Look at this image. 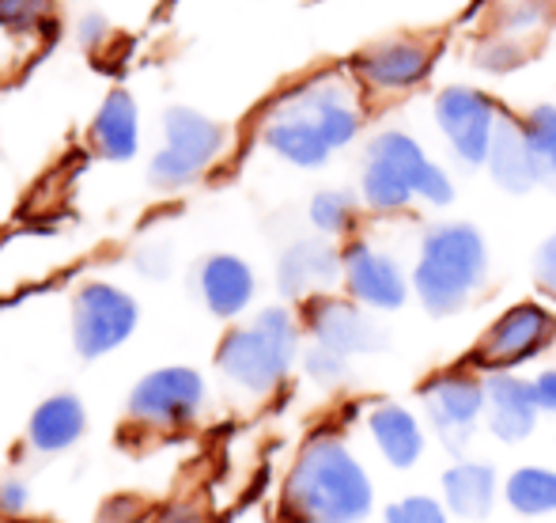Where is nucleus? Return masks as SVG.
Returning <instances> with one entry per match:
<instances>
[{
  "label": "nucleus",
  "mask_w": 556,
  "mask_h": 523,
  "mask_svg": "<svg viewBox=\"0 0 556 523\" xmlns=\"http://www.w3.org/2000/svg\"><path fill=\"white\" fill-rule=\"evenodd\" d=\"M375 509V482L356 451L333 433H315L285 478L280 512L288 523H364Z\"/></svg>",
  "instance_id": "nucleus-1"
},
{
  "label": "nucleus",
  "mask_w": 556,
  "mask_h": 523,
  "mask_svg": "<svg viewBox=\"0 0 556 523\" xmlns=\"http://www.w3.org/2000/svg\"><path fill=\"white\" fill-rule=\"evenodd\" d=\"M489 277V251L473 224L443 221L432 224L420 239V254L413 265V292L428 315L462 311Z\"/></svg>",
  "instance_id": "nucleus-2"
},
{
  "label": "nucleus",
  "mask_w": 556,
  "mask_h": 523,
  "mask_svg": "<svg viewBox=\"0 0 556 523\" xmlns=\"http://www.w3.org/2000/svg\"><path fill=\"white\" fill-rule=\"evenodd\" d=\"M300 357V323L288 308H265L254 323L235 326L216 349V369L250 395H273Z\"/></svg>",
  "instance_id": "nucleus-3"
},
{
  "label": "nucleus",
  "mask_w": 556,
  "mask_h": 523,
  "mask_svg": "<svg viewBox=\"0 0 556 523\" xmlns=\"http://www.w3.org/2000/svg\"><path fill=\"white\" fill-rule=\"evenodd\" d=\"M553 341H556V315L545 303L522 300L511 303L500 319H492L489 331L477 338L469 364L481 369L484 376H492V372H515L534 361V357H542Z\"/></svg>",
  "instance_id": "nucleus-4"
},
{
  "label": "nucleus",
  "mask_w": 556,
  "mask_h": 523,
  "mask_svg": "<svg viewBox=\"0 0 556 523\" xmlns=\"http://www.w3.org/2000/svg\"><path fill=\"white\" fill-rule=\"evenodd\" d=\"M420 410L435 440L462 456L484 421V379L469 369H446L420 384Z\"/></svg>",
  "instance_id": "nucleus-5"
},
{
  "label": "nucleus",
  "mask_w": 556,
  "mask_h": 523,
  "mask_svg": "<svg viewBox=\"0 0 556 523\" xmlns=\"http://www.w3.org/2000/svg\"><path fill=\"white\" fill-rule=\"evenodd\" d=\"M208 387L201 372L186 369V364H170V369H155L129 391L125 413L132 425L144 428H186L198 421L205 410Z\"/></svg>",
  "instance_id": "nucleus-6"
},
{
  "label": "nucleus",
  "mask_w": 556,
  "mask_h": 523,
  "mask_svg": "<svg viewBox=\"0 0 556 523\" xmlns=\"http://www.w3.org/2000/svg\"><path fill=\"white\" fill-rule=\"evenodd\" d=\"M163 133H167V145L152 160V183L163 186V190L193 183L224 148V129L205 114L190 111V107L167 111Z\"/></svg>",
  "instance_id": "nucleus-7"
},
{
  "label": "nucleus",
  "mask_w": 556,
  "mask_h": 523,
  "mask_svg": "<svg viewBox=\"0 0 556 523\" xmlns=\"http://www.w3.org/2000/svg\"><path fill=\"white\" fill-rule=\"evenodd\" d=\"M137 326V303L129 292L103 281H91L76 292L73 300V346L84 361L114 353L117 346H125Z\"/></svg>",
  "instance_id": "nucleus-8"
},
{
  "label": "nucleus",
  "mask_w": 556,
  "mask_h": 523,
  "mask_svg": "<svg viewBox=\"0 0 556 523\" xmlns=\"http://www.w3.org/2000/svg\"><path fill=\"white\" fill-rule=\"evenodd\" d=\"M435 122L462 163L481 167L489 160L492 137L500 126L496 103L489 96H481L477 88H446L435 99Z\"/></svg>",
  "instance_id": "nucleus-9"
},
{
  "label": "nucleus",
  "mask_w": 556,
  "mask_h": 523,
  "mask_svg": "<svg viewBox=\"0 0 556 523\" xmlns=\"http://www.w3.org/2000/svg\"><path fill=\"white\" fill-rule=\"evenodd\" d=\"M315 346L333 349L341 357H367L387 349V334L382 326L367 315V308H359L356 300H337V296H315L303 311Z\"/></svg>",
  "instance_id": "nucleus-10"
},
{
  "label": "nucleus",
  "mask_w": 556,
  "mask_h": 523,
  "mask_svg": "<svg viewBox=\"0 0 556 523\" xmlns=\"http://www.w3.org/2000/svg\"><path fill=\"white\" fill-rule=\"evenodd\" d=\"M542 406L534 395V379L519 372H492L484 376V428L500 444H522L534 436Z\"/></svg>",
  "instance_id": "nucleus-11"
},
{
  "label": "nucleus",
  "mask_w": 556,
  "mask_h": 523,
  "mask_svg": "<svg viewBox=\"0 0 556 523\" xmlns=\"http://www.w3.org/2000/svg\"><path fill=\"white\" fill-rule=\"evenodd\" d=\"M344 259V285L352 300L367 311H397L409 296V277L390 254L375 251L371 244H352Z\"/></svg>",
  "instance_id": "nucleus-12"
},
{
  "label": "nucleus",
  "mask_w": 556,
  "mask_h": 523,
  "mask_svg": "<svg viewBox=\"0 0 556 523\" xmlns=\"http://www.w3.org/2000/svg\"><path fill=\"white\" fill-rule=\"evenodd\" d=\"M367 160L387 163L394 175H402L405 183L413 186V194H417L420 201H428V206H451L454 201V186H451V178H446V171L440 163L428 160L425 148H420L417 137H409V133H402V129L379 133V137L371 140V148H367Z\"/></svg>",
  "instance_id": "nucleus-13"
},
{
  "label": "nucleus",
  "mask_w": 556,
  "mask_h": 523,
  "mask_svg": "<svg viewBox=\"0 0 556 523\" xmlns=\"http://www.w3.org/2000/svg\"><path fill=\"white\" fill-rule=\"evenodd\" d=\"M280 111H292L300 119L315 122L318 133L330 140V148H344L349 140H356L359 133V111L352 107L349 91L333 80H315L307 88L292 91V96L280 103Z\"/></svg>",
  "instance_id": "nucleus-14"
},
{
  "label": "nucleus",
  "mask_w": 556,
  "mask_h": 523,
  "mask_svg": "<svg viewBox=\"0 0 556 523\" xmlns=\"http://www.w3.org/2000/svg\"><path fill=\"white\" fill-rule=\"evenodd\" d=\"M443 505L454 520H489L496 501L504 497V486H500V474L492 463H481V459H458L443 471Z\"/></svg>",
  "instance_id": "nucleus-15"
},
{
  "label": "nucleus",
  "mask_w": 556,
  "mask_h": 523,
  "mask_svg": "<svg viewBox=\"0 0 556 523\" xmlns=\"http://www.w3.org/2000/svg\"><path fill=\"white\" fill-rule=\"evenodd\" d=\"M367 433H371L379 456L387 459L394 471H413L425 459L428 436L425 421L402 402H379L367 413Z\"/></svg>",
  "instance_id": "nucleus-16"
},
{
  "label": "nucleus",
  "mask_w": 556,
  "mask_h": 523,
  "mask_svg": "<svg viewBox=\"0 0 556 523\" xmlns=\"http://www.w3.org/2000/svg\"><path fill=\"white\" fill-rule=\"evenodd\" d=\"M484 167H489L492 183L507 194H527V190H534L538 183H545L542 160H538L527 129H522L519 122H507V119H500Z\"/></svg>",
  "instance_id": "nucleus-17"
},
{
  "label": "nucleus",
  "mask_w": 556,
  "mask_h": 523,
  "mask_svg": "<svg viewBox=\"0 0 556 523\" xmlns=\"http://www.w3.org/2000/svg\"><path fill=\"white\" fill-rule=\"evenodd\" d=\"M341 273H344V259L330 244H323V239H303V244H292L280 254L277 285L288 300H303V296L315 300V296L323 292V288H330Z\"/></svg>",
  "instance_id": "nucleus-18"
},
{
  "label": "nucleus",
  "mask_w": 556,
  "mask_h": 523,
  "mask_svg": "<svg viewBox=\"0 0 556 523\" xmlns=\"http://www.w3.org/2000/svg\"><path fill=\"white\" fill-rule=\"evenodd\" d=\"M428 69H432V53L420 42H409V38L382 42L356 58V73L364 76L371 88H382V91L413 88V84L425 80Z\"/></svg>",
  "instance_id": "nucleus-19"
},
{
  "label": "nucleus",
  "mask_w": 556,
  "mask_h": 523,
  "mask_svg": "<svg viewBox=\"0 0 556 523\" xmlns=\"http://www.w3.org/2000/svg\"><path fill=\"white\" fill-rule=\"evenodd\" d=\"M84 433H88V410L76 395H50L35 406L27 421V444L42 456L68 451Z\"/></svg>",
  "instance_id": "nucleus-20"
},
{
  "label": "nucleus",
  "mask_w": 556,
  "mask_h": 523,
  "mask_svg": "<svg viewBox=\"0 0 556 523\" xmlns=\"http://www.w3.org/2000/svg\"><path fill=\"white\" fill-rule=\"evenodd\" d=\"M201 296H205V308L213 315H242L254 300V270L235 254H213L201 265Z\"/></svg>",
  "instance_id": "nucleus-21"
},
{
  "label": "nucleus",
  "mask_w": 556,
  "mask_h": 523,
  "mask_svg": "<svg viewBox=\"0 0 556 523\" xmlns=\"http://www.w3.org/2000/svg\"><path fill=\"white\" fill-rule=\"evenodd\" d=\"M262 137L280 160L295 163V167H323L333 152L330 140L318 133L315 122L300 119V114H292V111H280V107L269 119V126H265Z\"/></svg>",
  "instance_id": "nucleus-22"
},
{
  "label": "nucleus",
  "mask_w": 556,
  "mask_h": 523,
  "mask_svg": "<svg viewBox=\"0 0 556 523\" xmlns=\"http://www.w3.org/2000/svg\"><path fill=\"white\" fill-rule=\"evenodd\" d=\"M91 145L106 160H129L137 152V103L129 99V91H111L103 99L91 126Z\"/></svg>",
  "instance_id": "nucleus-23"
},
{
  "label": "nucleus",
  "mask_w": 556,
  "mask_h": 523,
  "mask_svg": "<svg viewBox=\"0 0 556 523\" xmlns=\"http://www.w3.org/2000/svg\"><path fill=\"white\" fill-rule=\"evenodd\" d=\"M504 501L515 516H553L556 512V471L549 466H519L507 474Z\"/></svg>",
  "instance_id": "nucleus-24"
},
{
  "label": "nucleus",
  "mask_w": 556,
  "mask_h": 523,
  "mask_svg": "<svg viewBox=\"0 0 556 523\" xmlns=\"http://www.w3.org/2000/svg\"><path fill=\"white\" fill-rule=\"evenodd\" d=\"M311 221L326 236H349L356 224V198L349 190H323L311 201Z\"/></svg>",
  "instance_id": "nucleus-25"
},
{
  "label": "nucleus",
  "mask_w": 556,
  "mask_h": 523,
  "mask_svg": "<svg viewBox=\"0 0 556 523\" xmlns=\"http://www.w3.org/2000/svg\"><path fill=\"white\" fill-rule=\"evenodd\" d=\"M522 129H527L530 145L542 160L545 178H556V107H534Z\"/></svg>",
  "instance_id": "nucleus-26"
},
{
  "label": "nucleus",
  "mask_w": 556,
  "mask_h": 523,
  "mask_svg": "<svg viewBox=\"0 0 556 523\" xmlns=\"http://www.w3.org/2000/svg\"><path fill=\"white\" fill-rule=\"evenodd\" d=\"M382 523H451V512H446V505L435 501V497L409 494V497H397V501L387 505Z\"/></svg>",
  "instance_id": "nucleus-27"
},
{
  "label": "nucleus",
  "mask_w": 556,
  "mask_h": 523,
  "mask_svg": "<svg viewBox=\"0 0 556 523\" xmlns=\"http://www.w3.org/2000/svg\"><path fill=\"white\" fill-rule=\"evenodd\" d=\"M303 372L307 379H315L318 387H341L349 379V357L333 353V349H323V346H311L303 353Z\"/></svg>",
  "instance_id": "nucleus-28"
},
{
  "label": "nucleus",
  "mask_w": 556,
  "mask_h": 523,
  "mask_svg": "<svg viewBox=\"0 0 556 523\" xmlns=\"http://www.w3.org/2000/svg\"><path fill=\"white\" fill-rule=\"evenodd\" d=\"M50 12V0H0V23L12 30L35 27Z\"/></svg>",
  "instance_id": "nucleus-29"
},
{
  "label": "nucleus",
  "mask_w": 556,
  "mask_h": 523,
  "mask_svg": "<svg viewBox=\"0 0 556 523\" xmlns=\"http://www.w3.org/2000/svg\"><path fill=\"white\" fill-rule=\"evenodd\" d=\"M481 69H492V73H507V69H515L522 61V53L515 50V46H504V42H489L481 46Z\"/></svg>",
  "instance_id": "nucleus-30"
},
{
  "label": "nucleus",
  "mask_w": 556,
  "mask_h": 523,
  "mask_svg": "<svg viewBox=\"0 0 556 523\" xmlns=\"http://www.w3.org/2000/svg\"><path fill=\"white\" fill-rule=\"evenodd\" d=\"M534 273H538V285L556 300V236L542 244V251H538V259H534Z\"/></svg>",
  "instance_id": "nucleus-31"
},
{
  "label": "nucleus",
  "mask_w": 556,
  "mask_h": 523,
  "mask_svg": "<svg viewBox=\"0 0 556 523\" xmlns=\"http://www.w3.org/2000/svg\"><path fill=\"white\" fill-rule=\"evenodd\" d=\"M534 395L542 413H556V369H545L534 376Z\"/></svg>",
  "instance_id": "nucleus-32"
},
{
  "label": "nucleus",
  "mask_w": 556,
  "mask_h": 523,
  "mask_svg": "<svg viewBox=\"0 0 556 523\" xmlns=\"http://www.w3.org/2000/svg\"><path fill=\"white\" fill-rule=\"evenodd\" d=\"M0 509L4 512L27 509V486H23V482H4V486H0Z\"/></svg>",
  "instance_id": "nucleus-33"
},
{
  "label": "nucleus",
  "mask_w": 556,
  "mask_h": 523,
  "mask_svg": "<svg viewBox=\"0 0 556 523\" xmlns=\"http://www.w3.org/2000/svg\"><path fill=\"white\" fill-rule=\"evenodd\" d=\"M160 523H201V512H193L190 505H175Z\"/></svg>",
  "instance_id": "nucleus-34"
}]
</instances>
